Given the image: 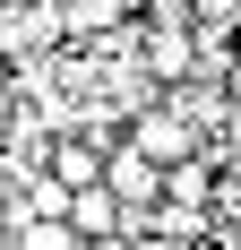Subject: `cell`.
<instances>
[{
    "label": "cell",
    "instance_id": "obj_1",
    "mask_svg": "<svg viewBox=\"0 0 241 250\" xmlns=\"http://www.w3.org/2000/svg\"><path fill=\"white\" fill-rule=\"evenodd\" d=\"M103 190L146 207V199H164V164H155L146 147H103Z\"/></svg>",
    "mask_w": 241,
    "mask_h": 250
},
{
    "label": "cell",
    "instance_id": "obj_4",
    "mask_svg": "<svg viewBox=\"0 0 241 250\" xmlns=\"http://www.w3.org/2000/svg\"><path fill=\"white\" fill-rule=\"evenodd\" d=\"M78 242H86V233H78L69 216H35V225L18 233V250H78Z\"/></svg>",
    "mask_w": 241,
    "mask_h": 250
},
{
    "label": "cell",
    "instance_id": "obj_2",
    "mask_svg": "<svg viewBox=\"0 0 241 250\" xmlns=\"http://www.w3.org/2000/svg\"><path fill=\"white\" fill-rule=\"evenodd\" d=\"M43 164H52V190H86V181H103V147H86V138H52Z\"/></svg>",
    "mask_w": 241,
    "mask_h": 250
},
{
    "label": "cell",
    "instance_id": "obj_3",
    "mask_svg": "<svg viewBox=\"0 0 241 250\" xmlns=\"http://www.w3.org/2000/svg\"><path fill=\"white\" fill-rule=\"evenodd\" d=\"M129 147H146L155 164H172V155H190V129L172 121V112H138V129H129Z\"/></svg>",
    "mask_w": 241,
    "mask_h": 250
}]
</instances>
